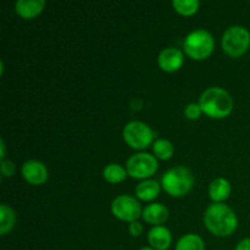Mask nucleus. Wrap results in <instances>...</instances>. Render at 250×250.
I'll return each mask as SVG.
<instances>
[{
    "label": "nucleus",
    "mask_w": 250,
    "mask_h": 250,
    "mask_svg": "<svg viewBox=\"0 0 250 250\" xmlns=\"http://www.w3.org/2000/svg\"><path fill=\"white\" fill-rule=\"evenodd\" d=\"M204 222L211 233L220 237L232 234L238 225L233 210L222 203H214L208 208L204 215Z\"/></svg>",
    "instance_id": "obj_1"
},
{
    "label": "nucleus",
    "mask_w": 250,
    "mask_h": 250,
    "mask_svg": "<svg viewBox=\"0 0 250 250\" xmlns=\"http://www.w3.org/2000/svg\"><path fill=\"white\" fill-rule=\"evenodd\" d=\"M203 112L215 119H222L231 114L233 99L229 92L219 87H212L205 90L199 100Z\"/></svg>",
    "instance_id": "obj_2"
},
{
    "label": "nucleus",
    "mask_w": 250,
    "mask_h": 250,
    "mask_svg": "<svg viewBox=\"0 0 250 250\" xmlns=\"http://www.w3.org/2000/svg\"><path fill=\"white\" fill-rule=\"evenodd\" d=\"M193 183H194V177L192 171L185 166L170 168L164 173L161 178L164 189L173 197H182L187 194L192 189Z\"/></svg>",
    "instance_id": "obj_3"
},
{
    "label": "nucleus",
    "mask_w": 250,
    "mask_h": 250,
    "mask_svg": "<svg viewBox=\"0 0 250 250\" xmlns=\"http://www.w3.org/2000/svg\"><path fill=\"white\" fill-rule=\"evenodd\" d=\"M183 46L186 53L190 58L195 60H203L212 53L214 38L205 29H195L186 37Z\"/></svg>",
    "instance_id": "obj_4"
},
{
    "label": "nucleus",
    "mask_w": 250,
    "mask_h": 250,
    "mask_svg": "<svg viewBox=\"0 0 250 250\" xmlns=\"http://www.w3.org/2000/svg\"><path fill=\"white\" fill-rule=\"evenodd\" d=\"M250 33L243 26H232L222 36V49L231 56H241L248 50Z\"/></svg>",
    "instance_id": "obj_5"
},
{
    "label": "nucleus",
    "mask_w": 250,
    "mask_h": 250,
    "mask_svg": "<svg viewBox=\"0 0 250 250\" xmlns=\"http://www.w3.org/2000/svg\"><path fill=\"white\" fill-rule=\"evenodd\" d=\"M124 138L134 149H144L153 142L154 132L142 121H132L125 126Z\"/></svg>",
    "instance_id": "obj_6"
},
{
    "label": "nucleus",
    "mask_w": 250,
    "mask_h": 250,
    "mask_svg": "<svg viewBox=\"0 0 250 250\" xmlns=\"http://www.w3.org/2000/svg\"><path fill=\"white\" fill-rule=\"evenodd\" d=\"M158 170L155 156L148 153H138L127 160V172L133 178H146Z\"/></svg>",
    "instance_id": "obj_7"
},
{
    "label": "nucleus",
    "mask_w": 250,
    "mask_h": 250,
    "mask_svg": "<svg viewBox=\"0 0 250 250\" xmlns=\"http://www.w3.org/2000/svg\"><path fill=\"white\" fill-rule=\"evenodd\" d=\"M111 211L117 219L134 222L141 216V204L131 195H120L115 198L111 204Z\"/></svg>",
    "instance_id": "obj_8"
},
{
    "label": "nucleus",
    "mask_w": 250,
    "mask_h": 250,
    "mask_svg": "<svg viewBox=\"0 0 250 250\" xmlns=\"http://www.w3.org/2000/svg\"><path fill=\"white\" fill-rule=\"evenodd\" d=\"M22 175L31 185H42L48 178V170L41 161L28 160L22 166Z\"/></svg>",
    "instance_id": "obj_9"
},
{
    "label": "nucleus",
    "mask_w": 250,
    "mask_h": 250,
    "mask_svg": "<svg viewBox=\"0 0 250 250\" xmlns=\"http://www.w3.org/2000/svg\"><path fill=\"white\" fill-rule=\"evenodd\" d=\"M158 61L164 71L173 72L182 66L183 54L182 51L176 48H166L160 53Z\"/></svg>",
    "instance_id": "obj_10"
},
{
    "label": "nucleus",
    "mask_w": 250,
    "mask_h": 250,
    "mask_svg": "<svg viewBox=\"0 0 250 250\" xmlns=\"http://www.w3.org/2000/svg\"><path fill=\"white\" fill-rule=\"evenodd\" d=\"M148 241L151 248L155 250H166L170 248L172 236L170 229L164 226H155L149 231Z\"/></svg>",
    "instance_id": "obj_11"
},
{
    "label": "nucleus",
    "mask_w": 250,
    "mask_h": 250,
    "mask_svg": "<svg viewBox=\"0 0 250 250\" xmlns=\"http://www.w3.org/2000/svg\"><path fill=\"white\" fill-rule=\"evenodd\" d=\"M44 6H45L44 0H17L15 5L17 14L24 19L36 17L43 11Z\"/></svg>",
    "instance_id": "obj_12"
},
{
    "label": "nucleus",
    "mask_w": 250,
    "mask_h": 250,
    "mask_svg": "<svg viewBox=\"0 0 250 250\" xmlns=\"http://www.w3.org/2000/svg\"><path fill=\"white\" fill-rule=\"evenodd\" d=\"M142 215H143V219L149 224L161 225L167 220L168 210L165 205L160 204V203H154V204L148 205L143 210Z\"/></svg>",
    "instance_id": "obj_13"
},
{
    "label": "nucleus",
    "mask_w": 250,
    "mask_h": 250,
    "mask_svg": "<svg viewBox=\"0 0 250 250\" xmlns=\"http://www.w3.org/2000/svg\"><path fill=\"white\" fill-rule=\"evenodd\" d=\"M231 193V185L225 178H216L210 183L209 194L214 202L220 203L222 200L227 199Z\"/></svg>",
    "instance_id": "obj_14"
},
{
    "label": "nucleus",
    "mask_w": 250,
    "mask_h": 250,
    "mask_svg": "<svg viewBox=\"0 0 250 250\" xmlns=\"http://www.w3.org/2000/svg\"><path fill=\"white\" fill-rule=\"evenodd\" d=\"M160 192V186L156 181L146 180L143 181L137 186L136 194L142 200H153L155 199Z\"/></svg>",
    "instance_id": "obj_15"
},
{
    "label": "nucleus",
    "mask_w": 250,
    "mask_h": 250,
    "mask_svg": "<svg viewBox=\"0 0 250 250\" xmlns=\"http://www.w3.org/2000/svg\"><path fill=\"white\" fill-rule=\"evenodd\" d=\"M176 250H205V244L202 237L189 233L180 238L176 244Z\"/></svg>",
    "instance_id": "obj_16"
},
{
    "label": "nucleus",
    "mask_w": 250,
    "mask_h": 250,
    "mask_svg": "<svg viewBox=\"0 0 250 250\" xmlns=\"http://www.w3.org/2000/svg\"><path fill=\"white\" fill-rule=\"evenodd\" d=\"M16 222L15 211L7 205H0V234L4 236L12 229Z\"/></svg>",
    "instance_id": "obj_17"
},
{
    "label": "nucleus",
    "mask_w": 250,
    "mask_h": 250,
    "mask_svg": "<svg viewBox=\"0 0 250 250\" xmlns=\"http://www.w3.org/2000/svg\"><path fill=\"white\" fill-rule=\"evenodd\" d=\"M103 176H104V178L107 182L119 183L126 178L127 172L121 165H119V164H109V165L104 167Z\"/></svg>",
    "instance_id": "obj_18"
},
{
    "label": "nucleus",
    "mask_w": 250,
    "mask_h": 250,
    "mask_svg": "<svg viewBox=\"0 0 250 250\" xmlns=\"http://www.w3.org/2000/svg\"><path fill=\"white\" fill-rule=\"evenodd\" d=\"M172 5L176 11L188 16V15H193L194 12H197L200 4L198 0H173Z\"/></svg>",
    "instance_id": "obj_19"
},
{
    "label": "nucleus",
    "mask_w": 250,
    "mask_h": 250,
    "mask_svg": "<svg viewBox=\"0 0 250 250\" xmlns=\"http://www.w3.org/2000/svg\"><path fill=\"white\" fill-rule=\"evenodd\" d=\"M154 153L158 156L159 159H163V160H167L172 156L173 154V146L171 142L166 141V139H158V141L154 143Z\"/></svg>",
    "instance_id": "obj_20"
},
{
    "label": "nucleus",
    "mask_w": 250,
    "mask_h": 250,
    "mask_svg": "<svg viewBox=\"0 0 250 250\" xmlns=\"http://www.w3.org/2000/svg\"><path fill=\"white\" fill-rule=\"evenodd\" d=\"M202 112H203V110H202V107H200V105L194 104V103L187 105V107H186V110H185L186 116H187L189 120L199 119V116L202 115Z\"/></svg>",
    "instance_id": "obj_21"
},
{
    "label": "nucleus",
    "mask_w": 250,
    "mask_h": 250,
    "mask_svg": "<svg viewBox=\"0 0 250 250\" xmlns=\"http://www.w3.org/2000/svg\"><path fill=\"white\" fill-rule=\"evenodd\" d=\"M16 171V166L11 161H1V173L6 177H11Z\"/></svg>",
    "instance_id": "obj_22"
},
{
    "label": "nucleus",
    "mask_w": 250,
    "mask_h": 250,
    "mask_svg": "<svg viewBox=\"0 0 250 250\" xmlns=\"http://www.w3.org/2000/svg\"><path fill=\"white\" fill-rule=\"evenodd\" d=\"M142 232H143V227H142V225L139 224V222H131V225H129V233H131L132 236L138 237L141 236Z\"/></svg>",
    "instance_id": "obj_23"
},
{
    "label": "nucleus",
    "mask_w": 250,
    "mask_h": 250,
    "mask_svg": "<svg viewBox=\"0 0 250 250\" xmlns=\"http://www.w3.org/2000/svg\"><path fill=\"white\" fill-rule=\"evenodd\" d=\"M234 250H250V238H244L237 244Z\"/></svg>",
    "instance_id": "obj_24"
},
{
    "label": "nucleus",
    "mask_w": 250,
    "mask_h": 250,
    "mask_svg": "<svg viewBox=\"0 0 250 250\" xmlns=\"http://www.w3.org/2000/svg\"><path fill=\"white\" fill-rule=\"evenodd\" d=\"M0 148H1V155H0V158H1V160L4 161V158H5V144H4V141H0Z\"/></svg>",
    "instance_id": "obj_25"
},
{
    "label": "nucleus",
    "mask_w": 250,
    "mask_h": 250,
    "mask_svg": "<svg viewBox=\"0 0 250 250\" xmlns=\"http://www.w3.org/2000/svg\"><path fill=\"white\" fill-rule=\"evenodd\" d=\"M141 250H155V249H153L151 247H143Z\"/></svg>",
    "instance_id": "obj_26"
}]
</instances>
